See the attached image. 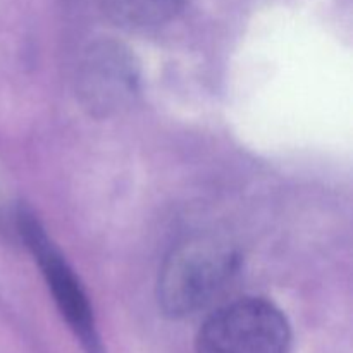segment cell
Returning a JSON list of instances; mask_svg holds the SVG:
<instances>
[{"instance_id":"cell-4","label":"cell","mask_w":353,"mask_h":353,"mask_svg":"<svg viewBox=\"0 0 353 353\" xmlns=\"http://www.w3.org/2000/svg\"><path fill=\"white\" fill-rule=\"evenodd\" d=\"M138 64L121 45H93L79 65V99L95 116H109L126 107L138 93Z\"/></svg>"},{"instance_id":"cell-3","label":"cell","mask_w":353,"mask_h":353,"mask_svg":"<svg viewBox=\"0 0 353 353\" xmlns=\"http://www.w3.org/2000/svg\"><path fill=\"white\" fill-rule=\"evenodd\" d=\"M19 233L37 257L55 303L81 343L83 350L85 353H105L85 290L68 262L55 250L40 223L28 210L19 212Z\"/></svg>"},{"instance_id":"cell-5","label":"cell","mask_w":353,"mask_h":353,"mask_svg":"<svg viewBox=\"0 0 353 353\" xmlns=\"http://www.w3.org/2000/svg\"><path fill=\"white\" fill-rule=\"evenodd\" d=\"M103 6L121 26L147 30L174 19L186 6V0H103Z\"/></svg>"},{"instance_id":"cell-1","label":"cell","mask_w":353,"mask_h":353,"mask_svg":"<svg viewBox=\"0 0 353 353\" xmlns=\"http://www.w3.org/2000/svg\"><path fill=\"white\" fill-rule=\"evenodd\" d=\"M236 268V254L224 241L216 238L186 241L162 265L157 285L159 305L176 319L195 316L224 292Z\"/></svg>"},{"instance_id":"cell-2","label":"cell","mask_w":353,"mask_h":353,"mask_svg":"<svg viewBox=\"0 0 353 353\" xmlns=\"http://www.w3.org/2000/svg\"><path fill=\"white\" fill-rule=\"evenodd\" d=\"M292 331L281 310L262 299H240L210 314L196 353H290Z\"/></svg>"}]
</instances>
